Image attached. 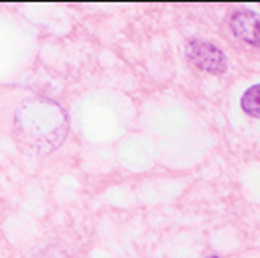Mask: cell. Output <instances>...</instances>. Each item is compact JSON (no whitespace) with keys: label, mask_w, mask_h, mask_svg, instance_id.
I'll return each mask as SVG.
<instances>
[{"label":"cell","mask_w":260,"mask_h":258,"mask_svg":"<svg viewBox=\"0 0 260 258\" xmlns=\"http://www.w3.org/2000/svg\"><path fill=\"white\" fill-rule=\"evenodd\" d=\"M45 118H47V128H30L35 122L32 120H37L35 116H32V112L30 110H20V114H16V132H22V134H28V142H35V144H39V142H51V146H57V142L61 140V138H57L55 136V132L59 134V136H63V132H65V120H63V114H61V110H57L53 104H49V108H47V114H45ZM39 126H43L41 122H39Z\"/></svg>","instance_id":"cell-1"},{"label":"cell","mask_w":260,"mask_h":258,"mask_svg":"<svg viewBox=\"0 0 260 258\" xmlns=\"http://www.w3.org/2000/svg\"><path fill=\"white\" fill-rule=\"evenodd\" d=\"M187 59L191 65H195L197 69H203L207 73H221L225 69V57L223 53L205 41H189L187 43Z\"/></svg>","instance_id":"cell-2"},{"label":"cell","mask_w":260,"mask_h":258,"mask_svg":"<svg viewBox=\"0 0 260 258\" xmlns=\"http://www.w3.org/2000/svg\"><path fill=\"white\" fill-rule=\"evenodd\" d=\"M230 28L232 33L252 45H258V33H260V24H258V16L252 12H236L230 18Z\"/></svg>","instance_id":"cell-3"},{"label":"cell","mask_w":260,"mask_h":258,"mask_svg":"<svg viewBox=\"0 0 260 258\" xmlns=\"http://www.w3.org/2000/svg\"><path fill=\"white\" fill-rule=\"evenodd\" d=\"M258 91H260V87H258V85H252V87L242 95V110L248 112V114L254 116V118H258V114H260V106H258L260 95H258Z\"/></svg>","instance_id":"cell-4"},{"label":"cell","mask_w":260,"mask_h":258,"mask_svg":"<svg viewBox=\"0 0 260 258\" xmlns=\"http://www.w3.org/2000/svg\"><path fill=\"white\" fill-rule=\"evenodd\" d=\"M211 258H217V256H211Z\"/></svg>","instance_id":"cell-5"}]
</instances>
